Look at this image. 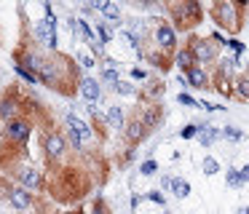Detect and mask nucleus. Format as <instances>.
<instances>
[{"mask_svg": "<svg viewBox=\"0 0 249 214\" xmlns=\"http://www.w3.org/2000/svg\"><path fill=\"white\" fill-rule=\"evenodd\" d=\"M225 46L231 48L236 56H241V54H244V43H238V40H225Z\"/></svg>", "mask_w": 249, "mask_h": 214, "instance_id": "obj_34", "label": "nucleus"}, {"mask_svg": "<svg viewBox=\"0 0 249 214\" xmlns=\"http://www.w3.org/2000/svg\"><path fill=\"white\" fill-rule=\"evenodd\" d=\"M14 72H17V78H22L24 83H30V86H35V83H38V78H35V75L30 72L27 67H22V64H14Z\"/></svg>", "mask_w": 249, "mask_h": 214, "instance_id": "obj_23", "label": "nucleus"}, {"mask_svg": "<svg viewBox=\"0 0 249 214\" xmlns=\"http://www.w3.org/2000/svg\"><path fill=\"white\" fill-rule=\"evenodd\" d=\"M78 94H81L89 105H94V102H99V96H102V86H99V80H94V78H81Z\"/></svg>", "mask_w": 249, "mask_h": 214, "instance_id": "obj_10", "label": "nucleus"}, {"mask_svg": "<svg viewBox=\"0 0 249 214\" xmlns=\"http://www.w3.org/2000/svg\"><path fill=\"white\" fill-rule=\"evenodd\" d=\"M140 171H142V174H145V177H153V174H156V171H158V163H156V160H153V158H147L145 163L140 166Z\"/></svg>", "mask_w": 249, "mask_h": 214, "instance_id": "obj_28", "label": "nucleus"}, {"mask_svg": "<svg viewBox=\"0 0 249 214\" xmlns=\"http://www.w3.org/2000/svg\"><path fill=\"white\" fill-rule=\"evenodd\" d=\"M105 123L110 128H124V110L121 107H107V115H105Z\"/></svg>", "mask_w": 249, "mask_h": 214, "instance_id": "obj_18", "label": "nucleus"}, {"mask_svg": "<svg viewBox=\"0 0 249 214\" xmlns=\"http://www.w3.org/2000/svg\"><path fill=\"white\" fill-rule=\"evenodd\" d=\"M236 89H238V94L244 96V99H249V75H244L241 80L236 83Z\"/></svg>", "mask_w": 249, "mask_h": 214, "instance_id": "obj_31", "label": "nucleus"}, {"mask_svg": "<svg viewBox=\"0 0 249 214\" xmlns=\"http://www.w3.org/2000/svg\"><path fill=\"white\" fill-rule=\"evenodd\" d=\"M131 75H134L137 80H145V78H147V75H145V70H131Z\"/></svg>", "mask_w": 249, "mask_h": 214, "instance_id": "obj_37", "label": "nucleus"}, {"mask_svg": "<svg viewBox=\"0 0 249 214\" xmlns=\"http://www.w3.org/2000/svg\"><path fill=\"white\" fill-rule=\"evenodd\" d=\"M188 48L193 51L196 62H212V59L217 56V46H214V40H212V37H206V40H198V37H196Z\"/></svg>", "mask_w": 249, "mask_h": 214, "instance_id": "obj_9", "label": "nucleus"}, {"mask_svg": "<svg viewBox=\"0 0 249 214\" xmlns=\"http://www.w3.org/2000/svg\"><path fill=\"white\" fill-rule=\"evenodd\" d=\"M99 14H102L105 19H107V24H110V27H118L121 21H124V19H121V8H118L115 3H107V0L102 3V8H99Z\"/></svg>", "mask_w": 249, "mask_h": 214, "instance_id": "obj_16", "label": "nucleus"}, {"mask_svg": "<svg viewBox=\"0 0 249 214\" xmlns=\"http://www.w3.org/2000/svg\"><path fill=\"white\" fill-rule=\"evenodd\" d=\"M147 201H153V203H158V206H163V203H166V198H163L161 190H150V193H147Z\"/></svg>", "mask_w": 249, "mask_h": 214, "instance_id": "obj_33", "label": "nucleus"}, {"mask_svg": "<svg viewBox=\"0 0 249 214\" xmlns=\"http://www.w3.org/2000/svg\"><path fill=\"white\" fill-rule=\"evenodd\" d=\"M156 40H158V46H161L163 51H172L174 43H177V35H174V30H172L169 24H158V30H156Z\"/></svg>", "mask_w": 249, "mask_h": 214, "instance_id": "obj_13", "label": "nucleus"}, {"mask_svg": "<svg viewBox=\"0 0 249 214\" xmlns=\"http://www.w3.org/2000/svg\"><path fill=\"white\" fill-rule=\"evenodd\" d=\"M99 80H102L105 86H115L121 80L118 70H110V67H102V75H99Z\"/></svg>", "mask_w": 249, "mask_h": 214, "instance_id": "obj_22", "label": "nucleus"}, {"mask_svg": "<svg viewBox=\"0 0 249 214\" xmlns=\"http://www.w3.org/2000/svg\"><path fill=\"white\" fill-rule=\"evenodd\" d=\"M185 80H188V86H193V89H209V78H206V72L201 67H193L185 72Z\"/></svg>", "mask_w": 249, "mask_h": 214, "instance_id": "obj_15", "label": "nucleus"}, {"mask_svg": "<svg viewBox=\"0 0 249 214\" xmlns=\"http://www.w3.org/2000/svg\"><path fill=\"white\" fill-rule=\"evenodd\" d=\"M147 134H150V131L145 128V123H142V121H129V123L124 126V137L129 139L131 144H140L142 139L147 137Z\"/></svg>", "mask_w": 249, "mask_h": 214, "instance_id": "obj_11", "label": "nucleus"}, {"mask_svg": "<svg viewBox=\"0 0 249 214\" xmlns=\"http://www.w3.org/2000/svg\"><path fill=\"white\" fill-rule=\"evenodd\" d=\"M22 115V91L17 86L6 91V94L0 96V121L3 123H11Z\"/></svg>", "mask_w": 249, "mask_h": 214, "instance_id": "obj_5", "label": "nucleus"}, {"mask_svg": "<svg viewBox=\"0 0 249 214\" xmlns=\"http://www.w3.org/2000/svg\"><path fill=\"white\" fill-rule=\"evenodd\" d=\"M30 134H33V121H30L27 115H19L17 121L6 123V128H3V139H6V144L14 150H24Z\"/></svg>", "mask_w": 249, "mask_h": 214, "instance_id": "obj_2", "label": "nucleus"}, {"mask_svg": "<svg viewBox=\"0 0 249 214\" xmlns=\"http://www.w3.org/2000/svg\"><path fill=\"white\" fill-rule=\"evenodd\" d=\"M6 201L11 203L14 209H19V212H27V209L33 206V193L22 185H11L6 193Z\"/></svg>", "mask_w": 249, "mask_h": 214, "instance_id": "obj_8", "label": "nucleus"}, {"mask_svg": "<svg viewBox=\"0 0 249 214\" xmlns=\"http://www.w3.org/2000/svg\"><path fill=\"white\" fill-rule=\"evenodd\" d=\"M217 137H220V128H214V126H201V128H198V142L204 144V147L214 144Z\"/></svg>", "mask_w": 249, "mask_h": 214, "instance_id": "obj_19", "label": "nucleus"}, {"mask_svg": "<svg viewBox=\"0 0 249 214\" xmlns=\"http://www.w3.org/2000/svg\"><path fill=\"white\" fill-rule=\"evenodd\" d=\"M201 169H204L206 177H214L217 171H220V163H217L214 158H204V163H201Z\"/></svg>", "mask_w": 249, "mask_h": 214, "instance_id": "obj_26", "label": "nucleus"}, {"mask_svg": "<svg viewBox=\"0 0 249 214\" xmlns=\"http://www.w3.org/2000/svg\"><path fill=\"white\" fill-rule=\"evenodd\" d=\"M161 187H166V190H172V177H163V179H161Z\"/></svg>", "mask_w": 249, "mask_h": 214, "instance_id": "obj_38", "label": "nucleus"}, {"mask_svg": "<svg viewBox=\"0 0 249 214\" xmlns=\"http://www.w3.org/2000/svg\"><path fill=\"white\" fill-rule=\"evenodd\" d=\"M65 123H67V128H72V131L83 139V142H89V139H91L94 131H91V123H89V121H81V118H75V115H67Z\"/></svg>", "mask_w": 249, "mask_h": 214, "instance_id": "obj_12", "label": "nucleus"}, {"mask_svg": "<svg viewBox=\"0 0 249 214\" xmlns=\"http://www.w3.org/2000/svg\"><path fill=\"white\" fill-rule=\"evenodd\" d=\"M75 62H78V67H86V70H91L94 64H97V62H94V56H89V54H78Z\"/></svg>", "mask_w": 249, "mask_h": 214, "instance_id": "obj_30", "label": "nucleus"}, {"mask_svg": "<svg viewBox=\"0 0 249 214\" xmlns=\"http://www.w3.org/2000/svg\"><path fill=\"white\" fill-rule=\"evenodd\" d=\"M198 128L201 126H196V123H188V126L179 131V137H182V139H193V137H198Z\"/></svg>", "mask_w": 249, "mask_h": 214, "instance_id": "obj_29", "label": "nucleus"}, {"mask_svg": "<svg viewBox=\"0 0 249 214\" xmlns=\"http://www.w3.org/2000/svg\"><path fill=\"white\" fill-rule=\"evenodd\" d=\"M172 14H174V21H177V30H188V27L201 21V5L196 0H185V3L174 5Z\"/></svg>", "mask_w": 249, "mask_h": 214, "instance_id": "obj_6", "label": "nucleus"}, {"mask_svg": "<svg viewBox=\"0 0 249 214\" xmlns=\"http://www.w3.org/2000/svg\"><path fill=\"white\" fill-rule=\"evenodd\" d=\"M172 193L177 198H188L190 196V185L185 179H172Z\"/></svg>", "mask_w": 249, "mask_h": 214, "instance_id": "obj_21", "label": "nucleus"}, {"mask_svg": "<svg viewBox=\"0 0 249 214\" xmlns=\"http://www.w3.org/2000/svg\"><path fill=\"white\" fill-rule=\"evenodd\" d=\"M212 16H214V21L222 27V30L236 32L238 27H241V19H238V5H236V3L220 0V3L212 5Z\"/></svg>", "mask_w": 249, "mask_h": 214, "instance_id": "obj_4", "label": "nucleus"}, {"mask_svg": "<svg viewBox=\"0 0 249 214\" xmlns=\"http://www.w3.org/2000/svg\"><path fill=\"white\" fill-rule=\"evenodd\" d=\"M222 137H228L231 139V142H238V139H241V131H238V128H233V126H228V128H222Z\"/></svg>", "mask_w": 249, "mask_h": 214, "instance_id": "obj_32", "label": "nucleus"}, {"mask_svg": "<svg viewBox=\"0 0 249 214\" xmlns=\"http://www.w3.org/2000/svg\"><path fill=\"white\" fill-rule=\"evenodd\" d=\"M147 94H150V96H161V94H163V86H161V83H150Z\"/></svg>", "mask_w": 249, "mask_h": 214, "instance_id": "obj_36", "label": "nucleus"}, {"mask_svg": "<svg viewBox=\"0 0 249 214\" xmlns=\"http://www.w3.org/2000/svg\"><path fill=\"white\" fill-rule=\"evenodd\" d=\"M177 99L182 102V105H188V107H198V102H196V99H193V96H190V94H179Z\"/></svg>", "mask_w": 249, "mask_h": 214, "instance_id": "obj_35", "label": "nucleus"}, {"mask_svg": "<svg viewBox=\"0 0 249 214\" xmlns=\"http://www.w3.org/2000/svg\"><path fill=\"white\" fill-rule=\"evenodd\" d=\"M65 139L72 144V150H75V153H83V139L78 137V134L72 131V128H65Z\"/></svg>", "mask_w": 249, "mask_h": 214, "instance_id": "obj_24", "label": "nucleus"}, {"mask_svg": "<svg viewBox=\"0 0 249 214\" xmlns=\"http://www.w3.org/2000/svg\"><path fill=\"white\" fill-rule=\"evenodd\" d=\"M174 64H177V67L182 70V72L193 70V67H196V56H193V51H190V48H179L177 56H174Z\"/></svg>", "mask_w": 249, "mask_h": 214, "instance_id": "obj_17", "label": "nucleus"}, {"mask_svg": "<svg viewBox=\"0 0 249 214\" xmlns=\"http://www.w3.org/2000/svg\"><path fill=\"white\" fill-rule=\"evenodd\" d=\"M113 89H115V94H121V96H131V94H134V86L126 83V80H118Z\"/></svg>", "mask_w": 249, "mask_h": 214, "instance_id": "obj_27", "label": "nucleus"}, {"mask_svg": "<svg viewBox=\"0 0 249 214\" xmlns=\"http://www.w3.org/2000/svg\"><path fill=\"white\" fill-rule=\"evenodd\" d=\"M14 62L27 67L30 72L38 78V83L49 86L51 91L62 96H75L78 89H81V67L72 56L59 51H49L35 46H22L14 51Z\"/></svg>", "mask_w": 249, "mask_h": 214, "instance_id": "obj_1", "label": "nucleus"}, {"mask_svg": "<svg viewBox=\"0 0 249 214\" xmlns=\"http://www.w3.org/2000/svg\"><path fill=\"white\" fill-rule=\"evenodd\" d=\"M43 155L49 166H59L67 155V139L65 131H49L43 137Z\"/></svg>", "mask_w": 249, "mask_h": 214, "instance_id": "obj_3", "label": "nucleus"}, {"mask_svg": "<svg viewBox=\"0 0 249 214\" xmlns=\"http://www.w3.org/2000/svg\"><path fill=\"white\" fill-rule=\"evenodd\" d=\"M225 182H228V187H241V185H244V179H241V174H238V169H228Z\"/></svg>", "mask_w": 249, "mask_h": 214, "instance_id": "obj_25", "label": "nucleus"}, {"mask_svg": "<svg viewBox=\"0 0 249 214\" xmlns=\"http://www.w3.org/2000/svg\"><path fill=\"white\" fill-rule=\"evenodd\" d=\"M97 40L105 43V46L113 40V27H110L107 21H97Z\"/></svg>", "mask_w": 249, "mask_h": 214, "instance_id": "obj_20", "label": "nucleus"}, {"mask_svg": "<svg viewBox=\"0 0 249 214\" xmlns=\"http://www.w3.org/2000/svg\"><path fill=\"white\" fill-rule=\"evenodd\" d=\"M14 177H17L19 182H22V187H27V190H43L46 187V179L43 174H40L38 169H33V166H22V163H14Z\"/></svg>", "mask_w": 249, "mask_h": 214, "instance_id": "obj_7", "label": "nucleus"}, {"mask_svg": "<svg viewBox=\"0 0 249 214\" xmlns=\"http://www.w3.org/2000/svg\"><path fill=\"white\" fill-rule=\"evenodd\" d=\"M238 214H249V206H247V209H241V212H238Z\"/></svg>", "mask_w": 249, "mask_h": 214, "instance_id": "obj_40", "label": "nucleus"}, {"mask_svg": "<svg viewBox=\"0 0 249 214\" xmlns=\"http://www.w3.org/2000/svg\"><path fill=\"white\" fill-rule=\"evenodd\" d=\"M238 174H241V179H244V182H249V166H244V169L238 171Z\"/></svg>", "mask_w": 249, "mask_h": 214, "instance_id": "obj_39", "label": "nucleus"}, {"mask_svg": "<svg viewBox=\"0 0 249 214\" xmlns=\"http://www.w3.org/2000/svg\"><path fill=\"white\" fill-rule=\"evenodd\" d=\"M142 123H145V128L147 131H153V128H158L161 126V121H163V112H161V107H145V112H142V118H140Z\"/></svg>", "mask_w": 249, "mask_h": 214, "instance_id": "obj_14", "label": "nucleus"}]
</instances>
